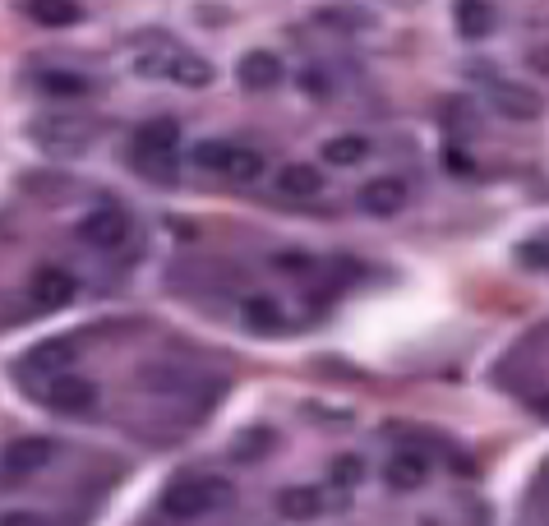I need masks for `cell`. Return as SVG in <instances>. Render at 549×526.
I'll list each match as a JSON object with an SVG mask.
<instances>
[{
  "label": "cell",
  "mask_w": 549,
  "mask_h": 526,
  "mask_svg": "<svg viewBox=\"0 0 549 526\" xmlns=\"http://www.w3.org/2000/svg\"><path fill=\"white\" fill-rule=\"evenodd\" d=\"M227 503H231V485L217 476H185L162 494V508H167L171 517H180V522L213 513V508H227Z\"/></svg>",
  "instance_id": "6da1fadb"
},
{
  "label": "cell",
  "mask_w": 549,
  "mask_h": 526,
  "mask_svg": "<svg viewBox=\"0 0 549 526\" xmlns=\"http://www.w3.org/2000/svg\"><path fill=\"white\" fill-rule=\"evenodd\" d=\"M33 144L51 157H79L93 144V125L79 116H37L33 120Z\"/></svg>",
  "instance_id": "7a4b0ae2"
},
{
  "label": "cell",
  "mask_w": 549,
  "mask_h": 526,
  "mask_svg": "<svg viewBox=\"0 0 549 526\" xmlns=\"http://www.w3.org/2000/svg\"><path fill=\"white\" fill-rule=\"evenodd\" d=\"M139 74H157V79H171L180 88H208L213 84V65L194 51H162V56H144L134 60Z\"/></svg>",
  "instance_id": "3957f363"
},
{
  "label": "cell",
  "mask_w": 549,
  "mask_h": 526,
  "mask_svg": "<svg viewBox=\"0 0 549 526\" xmlns=\"http://www.w3.org/2000/svg\"><path fill=\"white\" fill-rule=\"evenodd\" d=\"M56 457V443L42 439V434H28V439H14L5 453H0V480H28L47 467Z\"/></svg>",
  "instance_id": "277c9868"
},
{
  "label": "cell",
  "mask_w": 549,
  "mask_h": 526,
  "mask_svg": "<svg viewBox=\"0 0 549 526\" xmlns=\"http://www.w3.org/2000/svg\"><path fill=\"white\" fill-rule=\"evenodd\" d=\"M28 296H33V305H42V310H60V305H70V300L79 296V282H74L70 268L42 263V268L28 277Z\"/></svg>",
  "instance_id": "5b68a950"
},
{
  "label": "cell",
  "mask_w": 549,
  "mask_h": 526,
  "mask_svg": "<svg viewBox=\"0 0 549 526\" xmlns=\"http://www.w3.org/2000/svg\"><path fill=\"white\" fill-rule=\"evenodd\" d=\"M79 240L93 245V250H120L130 240V217L120 213V208H93L79 222Z\"/></svg>",
  "instance_id": "8992f818"
},
{
  "label": "cell",
  "mask_w": 549,
  "mask_h": 526,
  "mask_svg": "<svg viewBox=\"0 0 549 526\" xmlns=\"http://www.w3.org/2000/svg\"><path fill=\"white\" fill-rule=\"evenodd\" d=\"M51 393H47V402L60 411V416H84V411H93L97 407V388L88 379H79V374H51Z\"/></svg>",
  "instance_id": "52a82bcc"
},
{
  "label": "cell",
  "mask_w": 549,
  "mask_h": 526,
  "mask_svg": "<svg viewBox=\"0 0 549 526\" xmlns=\"http://www.w3.org/2000/svg\"><path fill=\"white\" fill-rule=\"evenodd\" d=\"M282 56H273V51H245L240 56V65H236V79H240V88H250V93H268V88H277L282 84Z\"/></svg>",
  "instance_id": "ba28073f"
},
{
  "label": "cell",
  "mask_w": 549,
  "mask_h": 526,
  "mask_svg": "<svg viewBox=\"0 0 549 526\" xmlns=\"http://www.w3.org/2000/svg\"><path fill=\"white\" fill-rule=\"evenodd\" d=\"M360 208L370 217H397L406 208V180L397 176H379L360 190Z\"/></svg>",
  "instance_id": "9c48e42d"
},
{
  "label": "cell",
  "mask_w": 549,
  "mask_h": 526,
  "mask_svg": "<svg viewBox=\"0 0 549 526\" xmlns=\"http://www.w3.org/2000/svg\"><path fill=\"white\" fill-rule=\"evenodd\" d=\"M79 360V342L74 337H51V342H37L33 351L24 356L28 370H42V374H65Z\"/></svg>",
  "instance_id": "30bf717a"
},
{
  "label": "cell",
  "mask_w": 549,
  "mask_h": 526,
  "mask_svg": "<svg viewBox=\"0 0 549 526\" xmlns=\"http://www.w3.org/2000/svg\"><path fill=\"white\" fill-rule=\"evenodd\" d=\"M383 480H388V490H397V494H416L420 485L430 480V462L420 453H393L388 467H383Z\"/></svg>",
  "instance_id": "8fae6325"
},
{
  "label": "cell",
  "mask_w": 549,
  "mask_h": 526,
  "mask_svg": "<svg viewBox=\"0 0 549 526\" xmlns=\"http://www.w3.org/2000/svg\"><path fill=\"white\" fill-rule=\"evenodd\" d=\"M277 194H287V199H314V194H323V171L310 167V162H287V167L277 171Z\"/></svg>",
  "instance_id": "7c38bea8"
},
{
  "label": "cell",
  "mask_w": 549,
  "mask_h": 526,
  "mask_svg": "<svg viewBox=\"0 0 549 526\" xmlns=\"http://www.w3.org/2000/svg\"><path fill=\"white\" fill-rule=\"evenodd\" d=\"M277 513L287 517V522H314L323 513V494L314 485H287V490L277 494Z\"/></svg>",
  "instance_id": "4fadbf2b"
},
{
  "label": "cell",
  "mask_w": 549,
  "mask_h": 526,
  "mask_svg": "<svg viewBox=\"0 0 549 526\" xmlns=\"http://www.w3.org/2000/svg\"><path fill=\"white\" fill-rule=\"evenodd\" d=\"M494 24H499V10H494L490 0H457V33L480 42V37H490Z\"/></svg>",
  "instance_id": "5bb4252c"
},
{
  "label": "cell",
  "mask_w": 549,
  "mask_h": 526,
  "mask_svg": "<svg viewBox=\"0 0 549 526\" xmlns=\"http://www.w3.org/2000/svg\"><path fill=\"white\" fill-rule=\"evenodd\" d=\"M37 93L42 97H60V102H74V97L93 93V79L74 70H42L37 74Z\"/></svg>",
  "instance_id": "9a60e30c"
},
{
  "label": "cell",
  "mask_w": 549,
  "mask_h": 526,
  "mask_svg": "<svg viewBox=\"0 0 549 526\" xmlns=\"http://www.w3.org/2000/svg\"><path fill=\"white\" fill-rule=\"evenodd\" d=\"M176 144H180V120H171V116L144 120L130 139V148H153V153H176Z\"/></svg>",
  "instance_id": "2e32d148"
},
{
  "label": "cell",
  "mask_w": 549,
  "mask_h": 526,
  "mask_svg": "<svg viewBox=\"0 0 549 526\" xmlns=\"http://www.w3.org/2000/svg\"><path fill=\"white\" fill-rule=\"evenodd\" d=\"M28 19L42 28H74L84 19L79 0H28Z\"/></svg>",
  "instance_id": "e0dca14e"
},
{
  "label": "cell",
  "mask_w": 549,
  "mask_h": 526,
  "mask_svg": "<svg viewBox=\"0 0 549 526\" xmlns=\"http://www.w3.org/2000/svg\"><path fill=\"white\" fill-rule=\"evenodd\" d=\"M365 157H370V139L365 134H337V139L323 144V162L328 167H360Z\"/></svg>",
  "instance_id": "ac0fdd59"
},
{
  "label": "cell",
  "mask_w": 549,
  "mask_h": 526,
  "mask_svg": "<svg viewBox=\"0 0 549 526\" xmlns=\"http://www.w3.org/2000/svg\"><path fill=\"white\" fill-rule=\"evenodd\" d=\"M240 319H245V328H254V333H277V328H282V305H277L273 296H250L240 305Z\"/></svg>",
  "instance_id": "d6986e66"
},
{
  "label": "cell",
  "mask_w": 549,
  "mask_h": 526,
  "mask_svg": "<svg viewBox=\"0 0 549 526\" xmlns=\"http://www.w3.org/2000/svg\"><path fill=\"white\" fill-rule=\"evenodd\" d=\"M130 167L148 180H176V153H153V148H125Z\"/></svg>",
  "instance_id": "ffe728a7"
},
{
  "label": "cell",
  "mask_w": 549,
  "mask_h": 526,
  "mask_svg": "<svg viewBox=\"0 0 549 526\" xmlns=\"http://www.w3.org/2000/svg\"><path fill=\"white\" fill-rule=\"evenodd\" d=\"M494 107H499L508 120H536L540 102L526 93V88H517V84H499V88H494Z\"/></svg>",
  "instance_id": "44dd1931"
},
{
  "label": "cell",
  "mask_w": 549,
  "mask_h": 526,
  "mask_svg": "<svg viewBox=\"0 0 549 526\" xmlns=\"http://www.w3.org/2000/svg\"><path fill=\"white\" fill-rule=\"evenodd\" d=\"M323 28H342V33H356V28H370V10L365 5H323L314 14Z\"/></svg>",
  "instance_id": "7402d4cb"
},
{
  "label": "cell",
  "mask_w": 549,
  "mask_h": 526,
  "mask_svg": "<svg viewBox=\"0 0 549 526\" xmlns=\"http://www.w3.org/2000/svg\"><path fill=\"white\" fill-rule=\"evenodd\" d=\"M231 153H236V144H227V139H203V144H194V153H190V162L199 171H227V162H231Z\"/></svg>",
  "instance_id": "603a6c76"
},
{
  "label": "cell",
  "mask_w": 549,
  "mask_h": 526,
  "mask_svg": "<svg viewBox=\"0 0 549 526\" xmlns=\"http://www.w3.org/2000/svg\"><path fill=\"white\" fill-rule=\"evenodd\" d=\"M222 176H231V180H245V185H250V180H259V176H263V157L254 153V148H236Z\"/></svg>",
  "instance_id": "cb8c5ba5"
},
{
  "label": "cell",
  "mask_w": 549,
  "mask_h": 526,
  "mask_svg": "<svg viewBox=\"0 0 549 526\" xmlns=\"http://www.w3.org/2000/svg\"><path fill=\"white\" fill-rule=\"evenodd\" d=\"M268 448H273V434H268V430H250V434H240V439H236V453H231V457H236V462H259Z\"/></svg>",
  "instance_id": "d4e9b609"
},
{
  "label": "cell",
  "mask_w": 549,
  "mask_h": 526,
  "mask_svg": "<svg viewBox=\"0 0 549 526\" xmlns=\"http://www.w3.org/2000/svg\"><path fill=\"white\" fill-rule=\"evenodd\" d=\"M333 480L342 485V490H356L360 480H365V462H360V457H337V462H333Z\"/></svg>",
  "instance_id": "484cf974"
},
{
  "label": "cell",
  "mask_w": 549,
  "mask_h": 526,
  "mask_svg": "<svg viewBox=\"0 0 549 526\" xmlns=\"http://www.w3.org/2000/svg\"><path fill=\"white\" fill-rule=\"evenodd\" d=\"M273 268H277V273H287V277H300L305 268H310V259H305V254H277Z\"/></svg>",
  "instance_id": "4316f807"
},
{
  "label": "cell",
  "mask_w": 549,
  "mask_h": 526,
  "mask_svg": "<svg viewBox=\"0 0 549 526\" xmlns=\"http://www.w3.org/2000/svg\"><path fill=\"white\" fill-rule=\"evenodd\" d=\"M0 526H51L42 513H5L0 517Z\"/></svg>",
  "instance_id": "83f0119b"
},
{
  "label": "cell",
  "mask_w": 549,
  "mask_h": 526,
  "mask_svg": "<svg viewBox=\"0 0 549 526\" xmlns=\"http://www.w3.org/2000/svg\"><path fill=\"white\" fill-rule=\"evenodd\" d=\"M305 93L310 97H328V79L319 70H305Z\"/></svg>",
  "instance_id": "f1b7e54d"
},
{
  "label": "cell",
  "mask_w": 549,
  "mask_h": 526,
  "mask_svg": "<svg viewBox=\"0 0 549 526\" xmlns=\"http://www.w3.org/2000/svg\"><path fill=\"white\" fill-rule=\"evenodd\" d=\"M448 167H453V171H471V157H462V153H448Z\"/></svg>",
  "instance_id": "f546056e"
}]
</instances>
